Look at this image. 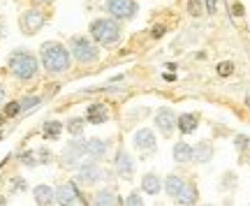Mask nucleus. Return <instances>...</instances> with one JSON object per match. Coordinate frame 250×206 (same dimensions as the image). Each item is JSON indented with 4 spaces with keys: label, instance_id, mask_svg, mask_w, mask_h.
Instances as JSON below:
<instances>
[{
    "label": "nucleus",
    "instance_id": "1",
    "mask_svg": "<svg viewBox=\"0 0 250 206\" xmlns=\"http://www.w3.org/2000/svg\"><path fill=\"white\" fill-rule=\"evenodd\" d=\"M40 63L44 67L46 74H65V72L72 67V54L70 49L56 40H49L44 44L40 46Z\"/></svg>",
    "mask_w": 250,
    "mask_h": 206
},
{
    "label": "nucleus",
    "instance_id": "2",
    "mask_svg": "<svg viewBox=\"0 0 250 206\" xmlns=\"http://www.w3.org/2000/svg\"><path fill=\"white\" fill-rule=\"evenodd\" d=\"M7 67L12 77L19 81H30L37 77L40 72V58L28 49H14L7 58Z\"/></svg>",
    "mask_w": 250,
    "mask_h": 206
},
{
    "label": "nucleus",
    "instance_id": "3",
    "mask_svg": "<svg viewBox=\"0 0 250 206\" xmlns=\"http://www.w3.org/2000/svg\"><path fill=\"white\" fill-rule=\"evenodd\" d=\"M88 30H90V40L98 46H104V49L118 44L121 37H123L121 23L111 17H100V19H95V21H90Z\"/></svg>",
    "mask_w": 250,
    "mask_h": 206
},
{
    "label": "nucleus",
    "instance_id": "4",
    "mask_svg": "<svg viewBox=\"0 0 250 206\" xmlns=\"http://www.w3.org/2000/svg\"><path fill=\"white\" fill-rule=\"evenodd\" d=\"M67 49H70L72 58L81 65H93L100 61V46L86 35H72Z\"/></svg>",
    "mask_w": 250,
    "mask_h": 206
},
{
    "label": "nucleus",
    "instance_id": "5",
    "mask_svg": "<svg viewBox=\"0 0 250 206\" xmlns=\"http://www.w3.org/2000/svg\"><path fill=\"white\" fill-rule=\"evenodd\" d=\"M46 23V14L40 7H28L26 12H21L19 17V28L23 35H37Z\"/></svg>",
    "mask_w": 250,
    "mask_h": 206
},
{
    "label": "nucleus",
    "instance_id": "6",
    "mask_svg": "<svg viewBox=\"0 0 250 206\" xmlns=\"http://www.w3.org/2000/svg\"><path fill=\"white\" fill-rule=\"evenodd\" d=\"M107 12L116 21H130L137 17L139 5H137V0H107Z\"/></svg>",
    "mask_w": 250,
    "mask_h": 206
},
{
    "label": "nucleus",
    "instance_id": "7",
    "mask_svg": "<svg viewBox=\"0 0 250 206\" xmlns=\"http://www.w3.org/2000/svg\"><path fill=\"white\" fill-rule=\"evenodd\" d=\"M86 155V139H72L67 144V148L62 151L61 155V162L62 167H67V169H74V167H79L81 165V158Z\"/></svg>",
    "mask_w": 250,
    "mask_h": 206
},
{
    "label": "nucleus",
    "instance_id": "8",
    "mask_svg": "<svg viewBox=\"0 0 250 206\" xmlns=\"http://www.w3.org/2000/svg\"><path fill=\"white\" fill-rule=\"evenodd\" d=\"M102 176L104 174H102V169H100V165L95 160H86L77 167V183H81V185H95Z\"/></svg>",
    "mask_w": 250,
    "mask_h": 206
},
{
    "label": "nucleus",
    "instance_id": "9",
    "mask_svg": "<svg viewBox=\"0 0 250 206\" xmlns=\"http://www.w3.org/2000/svg\"><path fill=\"white\" fill-rule=\"evenodd\" d=\"M79 197L81 195H79V190H77V183H74V181L61 183V185L54 190V199L58 206H72Z\"/></svg>",
    "mask_w": 250,
    "mask_h": 206
},
{
    "label": "nucleus",
    "instance_id": "10",
    "mask_svg": "<svg viewBox=\"0 0 250 206\" xmlns=\"http://www.w3.org/2000/svg\"><path fill=\"white\" fill-rule=\"evenodd\" d=\"M155 125L160 130V135L169 137L171 132H174V127H176V114H174L169 107L158 109V114H155Z\"/></svg>",
    "mask_w": 250,
    "mask_h": 206
},
{
    "label": "nucleus",
    "instance_id": "11",
    "mask_svg": "<svg viewBox=\"0 0 250 206\" xmlns=\"http://www.w3.org/2000/svg\"><path fill=\"white\" fill-rule=\"evenodd\" d=\"M114 167H116V174L121 176V179H125V181L132 179V174H134V160H132V155L125 151V148H121V151L116 153Z\"/></svg>",
    "mask_w": 250,
    "mask_h": 206
},
{
    "label": "nucleus",
    "instance_id": "12",
    "mask_svg": "<svg viewBox=\"0 0 250 206\" xmlns=\"http://www.w3.org/2000/svg\"><path fill=\"white\" fill-rule=\"evenodd\" d=\"M134 146L139 153H151L155 151V135H153L148 127H142L134 132Z\"/></svg>",
    "mask_w": 250,
    "mask_h": 206
},
{
    "label": "nucleus",
    "instance_id": "13",
    "mask_svg": "<svg viewBox=\"0 0 250 206\" xmlns=\"http://www.w3.org/2000/svg\"><path fill=\"white\" fill-rule=\"evenodd\" d=\"M109 151V142L107 139H98V137H93V139H86V155L93 158V160H102Z\"/></svg>",
    "mask_w": 250,
    "mask_h": 206
},
{
    "label": "nucleus",
    "instance_id": "14",
    "mask_svg": "<svg viewBox=\"0 0 250 206\" xmlns=\"http://www.w3.org/2000/svg\"><path fill=\"white\" fill-rule=\"evenodd\" d=\"M107 118H109V109L104 107V104H100V102H95V104H90V107L86 109V121L93 123V125L107 123Z\"/></svg>",
    "mask_w": 250,
    "mask_h": 206
},
{
    "label": "nucleus",
    "instance_id": "15",
    "mask_svg": "<svg viewBox=\"0 0 250 206\" xmlns=\"http://www.w3.org/2000/svg\"><path fill=\"white\" fill-rule=\"evenodd\" d=\"M192 160H197V162H202V165H206V162H211L213 160V144L211 142H199L192 148Z\"/></svg>",
    "mask_w": 250,
    "mask_h": 206
},
{
    "label": "nucleus",
    "instance_id": "16",
    "mask_svg": "<svg viewBox=\"0 0 250 206\" xmlns=\"http://www.w3.org/2000/svg\"><path fill=\"white\" fill-rule=\"evenodd\" d=\"M160 190H162V181L158 174H153V171L144 174L142 176V192H146V195H160Z\"/></svg>",
    "mask_w": 250,
    "mask_h": 206
},
{
    "label": "nucleus",
    "instance_id": "17",
    "mask_svg": "<svg viewBox=\"0 0 250 206\" xmlns=\"http://www.w3.org/2000/svg\"><path fill=\"white\" fill-rule=\"evenodd\" d=\"M197 199H199V190H197V185H195V183H186V185H183V190L179 192L176 202H179L181 206H195Z\"/></svg>",
    "mask_w": 250,
    "mask_h": 206
},
{
    "label": "nucleus",
    "instance_id": "18",
    "mask_svg": "<svg viewBox=\"0 0 250 206\" xmlns=\"http://www.w3.org/2000/svg\"><path fill=\"white\" fill-rule=\"evenodd\" d=\"M33 197H35V202L40 206H51L56 202V199H54V190L49 188V185H44V183H40V185H35V188H33Z\"/></svg>",
    "mask_w": 250,
    "mask_h": 206
},
{
    "label": "nucleus",
    "instance_id": "19",
    "mask_svg": "<svg viewBox=\"0 0 250 206\" xmlns=\"http://www.w3.org/2000/svg\"><path fill=\"white\" fill-rule=\"evenodd\" d=\"M197 125H199V118L195 114H181V116H176V127L183 135H192L197 130Z\"/></svg>",
    "mask_w": 250,
    "mask_h": 206
},
{
    "label": "nucleus",
    "instance_id": "20",
    "mask_svg": "<svg viewBox=\"0 0 250 206\" xmlns=\"http://www.w3.org/2000/svg\"><path fill=\"white\" fill-rule=\"evenodd\" d=\"M183 185H186V179L183 176H176V174H171V176H167V181H165V190L169 192V197H179V192L183 190Z\"/></svg>",
    "mask_w": 250,
    "mask_h": 206
},
{
    "label": "nucleus",
    "instance_id": "21",
    "mask_svg": "<svg viewBox=\"0 0 250 206\" xmlns=\"http://www.w3.org/2000/svg\"><path fill=\"white\" fill-rule=\"evenodd\" d=\"M62 132V123L61 121H46L44 125H42V137L44 139H49V142H54V139H58Z\"/></svg>",
    "mask_w": 250,
    "mask_h": 206
},
{
    "label": "nucleus",
    "instance_id": "22",
    "mask_svg": "<svg viewBox=\"0 0 250 206\" xmlns=\"http://www.w3.org/2000/svg\"><path fill=\"white\" fill-rule=\"evenodd\" d=\"M174 160L176 162H190L192 160V146L186 142H179L174 146Z\"/></svg>",
    "mask_w": 250,
    "mask_h": 206
},
{
    "label": "nucleus",
    "instance_id": "23",
    "mask_svg": "<svg viewBox=\"0 0 250 206\" xmlns=\"http://www.w3.org/2000/svg\"><path fill=\"white\" fill-rule=\"evenodd\" d=\"M93 202H95V206H116V204H118L116 195H114V190H109V188L100 190Z\"/></svg>",
    "mask_w": 250,
    "mask_h": 206
},
{
    "label": "nucleus",
    "instance_id": "24",
    "mask_svg": "<svg viewBox=\"0 0 250 206\" xmlns=\"http://www.w3.org/2000/svg\"><path fill=\"white\" fill-rule=\"evenodd\" d=\"M83 127H86V121H83V118H70V121H67V132H70L72 137H79L81 132H83Z\"/></svg>",
    "mask_w": 250,
    "mask_h": 206
},
{
    "label": "nucleus",
    "instance_id": "25",
    "mask_svg": "<svg viewBox=\"0 0 250 206\" xmlns=\"http://www.w3.org/2000/svg\"><path fill=\"white\" fill-rule=\"evenodd\" d=\"M40 102H42V98H40V95H26V98L21 100L19 104H21V111L26 114V111H33V109H35Z\"/></svg>",
    "mask_w": 250,
    "mask_h": 206
},
{
    "label": "nucleus",
    "instance_id": "26",
    "mask_svg": "<svg viewBox=\"0 0 250 206\" xmlns=\"http://www.w3.org/2000/svg\"><path fill=\"white\" fill-rule=\"evenodd\" d=\"M19 158H21V162H23L26 167H37V165H40V160H37V153H35V151H26V153H21Z\"/></svg>",
    "mask_w": 250,
    "mask_h": 206
},
{
    "label": "nucleus",
    "instance_id": "27",
    "mask_svg": "<svg viewBox=\"0 0 250 206\" xmlns=\"http://www.w3.org/2000/svg\"><path fill=\"white\" fill-rule=\"evenodd\" d=\"M188 12H190L192 17H202V14H206L202 0H190V2H188Z\"/></svg>",
    "mask_w": 250,
    "mask_h": 206
},
{
    "label": "nucleus",
    "instance_id": "28",
    "mask_svg": "<svg viewBox=\"0 0 250 206\" xmlns=\"http://www.w3.org/2000/svg\"><path fill=\"white\" fill-rule=\"evenodd\" d=\"M232 72H234V63H229V61L218 63V74H220V77H229Z\"/></svg>",
    "mask_w": 250,
    "mask_h": 206
},
{
    "label": "nucleus",
    "instance_id": "29",
    "mask_svg": "<svg viewBox=\"0 0 250 206\" xmlns=\"http://www.w3.org/2000/svg\"><path fill=\"white\" fill-rule=\"evenodd\" d=\"M17 114H21V104L19 102H9L5 107V118H14Z\"/></svg>",
    "mask_w": 250,
    "mask_h": 206
},
{
    "label": "nucleus",
    "instance_id": "30",
    "mask_svg": "<svg viewBox=\"0 0 250 206\" xmlns=\"http://www.w3.org/2000/svg\"><path fill=\"white\" fill-rule=\"evenodd\" d=\"M125 206H144V199L139 192H132L130 197H127V202H125Z\"/></svg>",
    "mask_w": 250,
    "mask_h": 206
},
{
    "label": "nucleus",
    "instance_id": "31",
    "mask_svg": "<svg viewBox=\"0 0 250 206\" xmlns=\"http://www.w3.org/2000/svg\"><path fill=\"white\" fill-rule=\"evenodd\" d=\"M248 137L246 135H236V139H234V144H236V148H239V151H246V148H248Z\"/></svg>",
    "mask_w": 250,
    "mask_h": 206
},
{
    "label": "nucleus",
    "instance_id": "32",
    "mask_svg": "<svg viewBox=\"0 0 250 206\" xmlns=\"http://www.w3.org/2000/svg\"><path fill=\"white\" fill-rule=\"evenodd\" d=\"M37 158H40V162H42V165H46V162H51V158H54V155H51V151H49V148H40V151H37Z\"/></svg>",
    "mask_w": 250,
    "mask_h": 206
},
{
    "label": "nucleus",
    "instance_id": "33",
    "mask_svg": "<svg viewBox=\"0 0 250 206\" xmlns=\"http://www.w3.org/2000/svg\"><path fill=\"white\" fill-rule=\"evenodd\" d=\"M218 7V0H206V14H213Z\"/></svg>",
    "mask_w": 250,
    "mask_h": 206
},
{
    "label": "nucleus",
    "instance_id": "34",
    "mask_svg": "<svg viewBox=\"0 0 250 206\" xmlns=\"http://www.w3.org/2000/svg\"><path fill=\"white\" fill-rule=\"evenodd\" d=\"M14 190H26V181H23V179H14Z\"/></svg>",
    "mask_w": 250,
    "mask_h": 206
},
{
    "label": "nucleus",
    "instance_id": "35",
    "mask_svg": "<svg viewBox=\"0 0 250 206\" xmlns=\"http://www.w3.org/2000/svg\"><path fill=\"white\" fill-rule=\"evenodd\" d=\"M35 5H51V2H56V0H33Z\"/></svg>",
    "mask_w": 250,
    "mask_h": 206
},
{
    "label": "nucleus",
    "instance_id": "36",
    "mask_svg": "<svg viewBox=\"0 0 250 206\" xmlns=\"http://www.w3.org/2000/svg\"><path fill=\"white\" fill-rule=\"evenodd\" d=\"M234 14H236V17H241V14H243V7H241V5H236V7H234Z\"/></svg>",
    "mask_w": 250,
    "mask_h": 206
},
{
    "label": "nucleus",
    "instance_id": "37",
    "mask_svg": "<svg viewBox=\"0 0 250 206\" xmlns=\"http://www.w3.org/2000/svg\"><path fill=\"white\" fill-rule=\"evenodd\" d=\"M2 102H5V88L0 86V104H2Z\"/></svg>",
    "mask_w": 250,
    "mask_h": 206
},
{
    "label": "nucleus",
    "instance_id": "38",
    "mask_svg": "<svg viewBox=\"0 0 250 206\" xmlns=\"http://www.w3.org/2000/svg\"><path fill=\"white\" fill-rule=\"evenodd\" d=\"M5 204H7V199H5V197H0V206H5Z\"/></svg>",
    "mask_w": 250,
    "mask_h": 206
},
{
    "label": "nucleus",
    "instance_id": "39",
    "mask_svg": "<svg viewBox=\"0 0 250 206\" xmlns=\"http://www.w3.org/2000/svg\"><path fill=\"white\" fill-rule=\"evenodd\" d=\"M204 206H213V204H204Z\"/></svg>",
    "mask_w": 250,
    "mask_h": 206
},
{
    "label": "nucleus",
    "instance_id": "40",
    "mask_svg": "<svg viewBox=\"0 0 250 206\" xmlns=\"http://www.w3.org/2000/svg\"><path fill=\"white\" fill-rule=\"evenodd\" d=\"M0 139H2V135H0Z\"/></svg>",
    "mask_w": 250,
    "mask_h": 206
},
{
    "label": "nucleus",
    "instance_id": "41",
    "mask_svg": "<svg viewBox=\"0 0 250 206\" xmlns=\"http://www.w3.org/2000/svg\"><path fill=\"white\" fill-rule=\"evenodd\" d=\"M0 183H2V179H0Z\"/></svg>",
    "mask_w": 250,
    "mask_h": 206
}]
</instances>
